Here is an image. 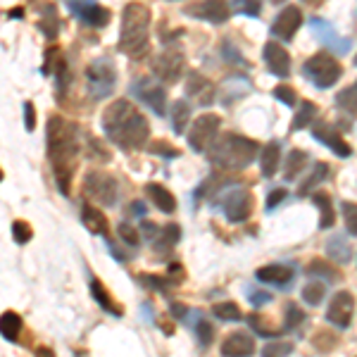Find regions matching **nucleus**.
Returning a JSON list of instances; mask_svg holds the SVG:
<instances>
[{
  "label": "nucleus",
  "instance_id": "29",
  "mask_svg": "<svg viewBox=\"0 0 357 357\" xmlns=\"http://www.w3.org/2000/svg\"><path fill=\"white\" fill-rule=\"evenodd\" d=\"M310 162L307 153L305 151H291L289 158H286V169H284V178L286 181H293L301 172L305 169V165Z\"/></svg>",
  "mask_w": 357,
  "mask_h": 357
},
{
  "label": "nucleus",
  "instance_id": "14",
  "mask_svg": "<svg viewBox=\"0 0 357 357\" xmlns=\"http://www.w3.org/2000/svg\"><path fill=\"white\" fill-rule=\"evenodd\" d=\"M312 33H314L317 41L324 45V48L336 50L338 55H345L350 50V45H353L350 38L338 36V31L333 29V24H329L326 20H319V17H314L312 20Z\"/></svg>",
  "mask_w": 357,
  "mask_h": 357
},
{
  "label": "nucleus",
  "instance_id": "41",
  "mask_svg": "<svg viewBox=\"0 0 357 357\" xmlns=\"http://www.w3.org/2000/svg\"><path fill=\"white\" fill-rule=\"evenodd\" d=\"M155 241H162L165 243V252L169 250V248H174L178 241H181V229L176 227V224H167V227L160 231V236Z\"/></svg>",
  "mask_w": 357,
  "mask_h": 357
},
{
  "label": "nucleus",
  "instance_id": "5",
  "mask_svg": "<svg viewBox=\"0 0 357 357\" xmlns=\"http://www.w3.org/2000/svg\"><path fill=\"white\" fill-rule=\"evenodd\" d=\"M117 84V67L110 57H98L86 67V89L93 100H102L114 91Z\"/></svg>",
  "mask_w": 357,
  "mask_h": 357
},
{
  "label": "nucleus",
  "instance_id": "53",
  "mask_svg": "<svg viewBox=\"0 0 357 357\" xmlns=\"http://www.w3.org/2000/svg\"><path fill=\"white\" fill-rule=\"evenodd\" d=\"M269 301H272V296H269V293H250V303L257 305V307L264 305V303H269Z\"/></svg>",
  "mask_w": 357,
  "mask_h": 357
},
{
  "label": "nucleus",
  "instance_id": "42",
  "mask_svg": "<svg viewBox=\"0 0 357 357\" xmlns=\"http://www.w3.org/2000/svg\"><path fill=\"white\" fill-rule=\"evenodd\" d=\"M343 220H345V229H348L350 236H357V203H345L341 205Z\"/></svg>",
  "mask_w": 357,
  "mask_h": 357
},
{
  "label": "nucleus",
  "instance_id": "21",
  "mask_svg": "<svg viewBox=\"0 0 357 357\" xmlns=\"http://www.w3.org/2000/svg\"><path fill=\"white\" fill-rule=\"evenodd\" d=\"M293 276H296V272H293V267H289V264H267V267H260L255 272L257 281L274 284V286H289Z\"/></svg>",
  "mask_w": 357,
  "mask_h": 357
},
{
  "label": "nucleus",
  "instance_id": "35",
  "mask_svg": "<svg viewBox=\"0 0 357 357\" xmlns=\"http://www.w3.org/2000/svg\"><path fill=\"white\" fill-rule=\"evenodd\" d=\"M138 279H141V284H143V286H148V289H153V291H162V293L169 291V286H176V281L172 279L169 274H167V276L141 274V276H138Z\"/></svg>",
  "mask_w": 357,
  "mask_h": 357
},
{
  "label": "nucleus",
  "instance_id": "20",
  "mask_svg": "<svg viewBox=\"0 0 357 357\" xmlns=\"http://www.w3.org/2000/svg\"><path fill=\"white\" fill-rule=\"evenodd\" d=\"M255 353V338L245 331H234L227 336V341L222 343V355L224 357H248Z\"/></svg>",
  "mask_w": 357,
  "mask_h": 357
},
{
  "label": "nucleus",
  "instance_id": "1",
  "mask_svg": "<svg viewBox=\"0 0 357 357\" xmlns=\"http://www.w3.org/2000/svg\"><path fill=\"white\" fill-rule=\"evenodd\" d=\"M45 143H48V160L53 165V174L62 195H69V183H72L74 167L79 158V129L77 124L67 122L65 117L55 114L48 119V131H45Z\"/></svg>",
  "mask_w": 357,
  "mask_h": 357
},
{
  "label": "nucleus",
  "instance_id": "44",
  "mask_svg": "<svg viewBox=\"0 0 357 357\" xmlns=\"http://www.w3.org/2000/svg\"><path fill=\"white\" fill-rule=\"evenodd\" d=\"M293 353V343L289 341H276V343H267L262 348V355L269 357V355H291Z\"/></svg>",
  "mask_w": 357,
  "mask_h": 357
},
{
  "label": "nucleus",
  "instance_id": "37",
  "mask_svg": "<svg viewBox=\"0 0 357 357\" xmlns=\"http://www.w3.org/2000/svg\"><path fill=\"white\" fill-rule=\"evenodd\" d=\"M324 176H329V167H326L324 162H317V165H314V172H312V174H310L307 178H305V183L301 186V191H298V195L312 193V188H314L317 183H319Z\"/></svg>",
  "mask_w": 357,
  "mask_h": 357
},
{
  "label": "nucleus",
  "instance_id": "24",
  "mask_svg": "<svg viewBox=\"0 0 357 357\" xmlns=\"http://www.w3.org/2000/svg\"><path fill=\"white\" fill-rule=\"evenodd\" d=\"M91 296L96 298V303L100 305V307L105 310V312H110L112 317H122V312H124V310L119 307V305L112 301L110 291H107L105 286H102V284H100V281H98V279H91Z\"/></svg>",
  "mask_w": 357,
  "mask_h": 357
},
{
  "label": "nucleus",
  "instance_id": "4",
  "mask_svg": "<svg viewBox=\"0 0 357 357\" xmlns=\"http://www.w3.org/2000/svg\"><path fill=\"white\" fill-rule=\"evenodd\" d=\"M148 29H151V10L141 3H129L122 13V33L119 50L129 57H141L148 50Z\"/></svg>",
  "mask_w": 357,
  "mask_h": 357
},
{
  "label": "nucleus",
  "instance_id": "34",
  "mask_svg": "<svg viewBox=\"0 0 357 357\" xmlns=\"http://www.w3.org/2000/svg\"><path fill=\"white\" fill-rule=\"evenodd\" d=\"M188 117H191V107H188L186 100H176L172 105V126H174L176 134H183L188 124Z\"/></svg>",
  "mask_w": 357,
  "mask_h": 357
},
{
  "label": "nucleus",
  "instance_id": "49",
  "mask_svg": "<svg viewBox=\"0 0 357 357\" xmlns=\"http://www.w3.org/2000/svg\"><path fill=\"white\" fill-rule=\"evenodd\" d=\"M274 98L284 102V105H296V91H293L291 86H276Z\"/></svg>",
  "mask_w": 357,
  "mask_h": 357
},
{
  "label": "nucleus",
  "instance_id": "57",
  "mask_svg": "<svg viewBox=\"0 0 357 357\" xmlns=\"http://www.w3.org/2000/svg\"><path fill=\"white\" fill-rule=\"evenodd\" d=\"M272 3H284V0H272Z\"/></svg>",
  "mask_w": 357,
  "mask_h": 357
},
{
  "label": "nucleus",
  "instance_id": "19",
  "mask_svg": "<svg viewBox=\"0 0 357 357\" xmlns=\"http://www.w3.org/2000/svg\"><path fill=\"white\" fill-rule=\"evenodd\" d=\"M264 62H267V67L272 69V74H276V77L286 79L291 74V55L284 45L269 41L264 45Z\"/></svg>",
  "mask_w": 357,
  "mask_h": 357
},
{
  "label": "nucleus",
  "instance_id": "32",
  "mask_svg": "<svg viewBox=\"0 0 357 357\" xmlns=\"http://www.w3.org/2000/svg\"><path fill=\"white\" fill-rule=\"evenodd\" d=\"M22 331V317L15 312H5L3 319H0V333L5 336V341H17Z\"/></svg>",
  "mask_w": 357,
  "mask_h": 357
},
{
  "label": "nucleus",
  "instance_id": "36",
  "mask_svg": "<svg viewBox=\"0 0 357 357\" xmlns=\"http://www.w3.org/2000/svg\"><path fill=\"white\" fill-rule=\"evenodd\" d=\"M212 314L220 317L222 321H238V319H243V312H241V307L236 303H217L215 307H212Z\"/></svg>",
  "mask_w": 357,
  "mask_h": 357
},
{
  "label": "nucleus",
  "instance_id": "39",
  "mask_svg": "<svg viewBox=\"0 0 357 357\" xmlns=\"http://www.w3.org/2000/svg\"><path fill=\"white\" fill-rule=\"evenodd\" d=\"M234 13L245 17H260L262 13V0H231Z\"/></svg>",
  "mask_w": 357,
  "mask_h": 357
},
{
  "label": "nucleus",
  "instance_id": "54",
  "mask_svg": "<svg viewBox=\"0 0 357 357\" xmlns=\"http://www.w3.org/2000/svg\"><path fill=\"white\" fill-rule=\"evenodd\" d=\"M134 212H136V215H146V207H143V205L136 200V203H134Z\"/></svg>",
  "mask_w": 357,
  "mask_h": 357
},
{
  "label": "nucleus",
  "instance_id": "27",
  "mask_svg": "<svg viewBox=\"0 0 357 357\" xmlns=\"http://www.w3.org/2000/svg\"><path fill=\"white\" fill-rule=\"evenodd\" d=\"M307 274L314 276V279H326V281H341V272L333 267L331 262L321 260V257H314L312 262L307 264Z\"/></svg>",
  "mask_w": 357,
  "mask_h": 357
},
{
  "label": "nucleus",
  "instance_id": "12",
  "mask_svg": "<svg viewBox=\"0 0 357 357\" xmlns=\"http://www.w3.org/2000/svg\"><path fill=\"white\" fill-rule=\"evenodd\" d=\"M183 13L188 17H195V20L210 22V24H224L231 17V8H229L227 0H203V3L188 5Z\"/></svg>",
  "mask_w": 357,
  "mask_h": 357
},
{
  "label": "nucleus",
  "instance_id": "18",
  "mask_svg": "<svg viewBox=\"0 0 357 357\" xmlns=\"http://www.w3.org/2000/svg\"><path fill=\"white\" fill-rule=\"evenodd\" d=\"M186 93L188 98H193L195 102H200V105H212L217 98V86L207 77H203V74L191 72L186 79Z\"/></svg>",
  "mask_w": 357,
  "mask_h": 357
},
{
  "label": "nucleus",
  "instance_id": "43",
  "mask_svg": "<svg viewBox=\"0 0 357 357\" xmlns=\"http://www.w3.org/2000/svg\"><path fill=\"white\" fill-rule=\"evenodd\" d=\"M31 236H33L31 227H29V224H26L24 220H17V222H13V238H15L20 245L29 243V241H31Z\"/></svg>",
  "mask_w": 357,
  "mask_h": 357
},
{
  "label": "nucleus",
  "instance_id": "7",
  "mask_svg": "<svg viewBox=\"0 0 357 357\" xmlns=\"http://www.w3.org/2000/svg\"><path fill=\"white\" fill-rule=\"evenodd\" d=\"M220 126H222V119L217 117V114H212V112L200 114V117L193 122L191 131H188V146H191V151L207 153V148L217 141Z\"/></svg>",
  "mask_w": 357,
  "mask_h": 357
},
{
  "label": "nucleus",
  "instance_id": "16",
  "mask_svg": "<svg viewBox=\"0 0 357 357\" xmlns=\"http://www.w3.org/2000/svg\"><path fill=\"white\" fill-rule=\"evenodd\" d=\"M69 10L89 26H105L110 22V13L100 8L96 0H69Z\"/></svg>",
  "mask_w": 357,
  "mask_h": 357
},
{
  "label": "nucleus",
  "instance_id": "38",
  "mask_svg": "<svg viewBox=\"0 0 357 357\" xmlns=\"http://www.w3.org/2000/svg\"><path fill=\"white\" fill-rule=\"evenodd\" d=\"M324 293H326L324 284L314 279V281H310V284L303 289V301L307 303V305H319L321 301H324Z\"/></svg>",
  "mask_w": 357,
  "mask_h": 357
},
{
  "label": "nucleus",
  "instance_id": "40",
  "mask_svg": "<svg viewBox=\"0 0 357 357\" xmlns=\"http://www.w3.org/2000/svg\"><path fill=\"white\" fill-rule=\"evenodd\" d=\"M305 321V312L298 307L296 303H289L286 305V324H284V331H293L296 326H301Z\"/></svg>",
  "mask_w": 357,
  "mask_h": 357
},
{
  "label": "nucleus",
  "instance_id": "31",
  "mask_svg": "<svg viewBox=\"0 0 357 357\" xmlns=\"http://www.w3.org/2000/svg\"><path fill=\"white\" fill-rule=\"evenodd\" d=\"M314 117H317V105H314V102H310V100H305L303 105L298 107L296 117H293L291 131H301V129H305V126H312Z\"/></svg>",
  "mask_w": 357,
  "mask_h": 357
},
{
  "label": "nucleus",
  "instance_id": "50",
  "mask_svg": "<svg viewBox=\"0 0 357 357\" xmlns=\"http://www.w3.org/2000/svg\"><path fill=\"white\" fill-rule=\"evenodd\" d=\"M24 124L26 131H33V126H36V112H33L31 102H24Z\"/></svg>",
  "mask_w": 357,
  "mask_h": 357
},
{
  "label": "nucleus",
  "instance_id": "52",
  "mask_svg": "<svg viewBox=\"0 0 357 357\" xmlns=\"http://www.w3.org/2000/svg\"><path fill=\"white\" fill-rule=\"evenodd\" d=\"M169 312L174 314V319H181V317L188 314V307H186V305H181V303H172L169 305Z\"/></svg>",
  "mask_w": 357,
  "mask_h": 357
},
{
  "label": "nucleus",
  "instance_id": "2",
  "mask_svg": "<svg viewBox=\"0 0 357 357\" xmlns=\"http://www.w3.org/2000/svg\"><path fill=\"white\" fill-rule=\"evenodd\" d=\"M102 129H105V136L110 138L114 146L124 148V151L143 148L148 136H151L148 119L143 117V112H138V107H134L124 98H119L110 107H105V112H102Z\"/></svg>",
  "mask_w": 357,
  "mask_h": 357
},
{
  "label": "nucleus",
  "instance_id": "30",
  "mask_svg": "<svg viewBox=\"0 0 357 357\" xmlns=\"http://www.w3.org/2000/svg\"><path fill=\"white\" fill-rule=\"evenodd\" d=\"M326 252L333 257L336 262H350V257H353V250H350V243L343 238V236H333V238H329V243H326Z\"/></svg>",
  "mask_w": 357,
  "mask_h": 357
},
{
  "label": "nucleus",
  "instance_id": "17",
  "mask_svg": "<svg viewBox=\"0 0 357 357\" xmlns=\"http://www.w3.org/2000/svg\"><path fill=\"white\" fill-rule=\"evenodd\" d=\"M312 136L319 143H324L329 151L336 153L338 158H350V153H353V148H350L348 143L343 141V136L336 131V126H331V124H326V122H317L312 126Z\"/></svg>",
  "mask_w": 357,
  "mask_h": 357
},
{
  "label": "nucleus",
  "instance_id": "9",
  "mask_svg": "<svg viewBox=\"0 0 357 357\" xmlns=\"http://www.w3.org/2000/svg\"><path fill=\"white\" fill-rule=\"evenodd\" d=\"M183 69H186V60H183L181 50H176V48L162 50V53L153 60V74L162 84H176L178 79H181Z\"/></svg>",
  "mask_w": 357,
  "mask_h": 357
},
{
  "label": "nucleus",
  "instance_id": "3",
  "mask_svg": "<svg viewBox=\"0 0 357 357\" xmlns=\"http://www.w3.org/2000/svg\"><path fill=\"white\" fill-rule=\"evenodd\" d=\"M257 141L238 134H222L207 148V160L210 165L220 169H245L257 158Z\"/></svg>",
  "mask_w": 357,
  "mask_h": 357
},
{
  "label": "nucleus",
  "instance_id": "11",
  "mask_svg": "<svg viewBox=\"0 0 357 357\" xmlns=\"http://www.w3.org/2000/svg\"><path fill=\"white\" fill-rule=\"evenodd\" d=\"M131 93H134L143 105H148L155 114H165L167 112V93L162 89V84L153 82V79H138L131 84Z\"/></svg>",
  "mask_w": 357,
  "mask_h": 357
},
{
  "label": "nucleus",
  "instance_id": "51",
  "mask_svg": "<svg viewBox=\"0 0 357 357\" xmlns=\"http://www.w3.org/2000/svg\"><path fill=\"white\" fill-rule=\"evenodd\" d=\"M284 198H286V188H276V191H272L267 198V210H274V207L279 205Z\"/></svg>",
  "mask_w": 357,
  "mask_h": 357
},
{
  "label": "nucleus",
  "instance_id": "46",
  "mask_svg": "<svg viewBox=\"0 0 357 357\" xmlns=\"http://www.w3.org/2000/svg\"><path fill=\"white\" fill-rule=\"evenodd\" d=\"M248 321H250V326L255 329L260 336H267V338H272V336H279V331H274V329H267V324H264V317L260 314H250L248 317Z\"/></svg>",
  "mask_w": 357,
  "mask_h": 357
},
{
  "label": "nucleus",
  "instance_id": "45",
  "mask_svg": "<svg viewBox=\"0 0 357 357\" xmlns=\"http://www.w3.org/2000/svg\"><path fill=\"white\" fill-rule=\"evenodd\" d=\"M148 151H151L153 155H160V158H169V160L178 158V151H176V148H172L167 141H155Z\"/></svg>",
  "mask_w": 357,
  "mask_h": 357
},
{
  "label": "nucleus",
  "instance_id": "55",
  "mask_svg": "<svg viewBox=\"0 0 357 357\" xmlns=\"http://www.w3.org/2000/svg\"><path fill=\"white\" fill-rule=\"evenodd\" d=\"M10 17H22V10H20V8L13 10V13H10Z\"/></svg>",
  "mask_w": 357,
  "mask_h": 357
},
{
  "label": "nucleus",
  "instance_id": "22",
  "mask_svg": "<svg viewBox=\"0 0 357 357\" xmlns=\"http://www.w3.org/2000/svg\"><path fill=\"white\" fill-rule=\"evenodd\" d=\"M82 220H84V227L89 229L91 234H98V236H105L110 234V224H107V217L102 215L98 207H93L91 203H86L82 207Z\"/></svg>",
  "mask_w": 357,
  "mask_h": 357
},
{
  "label": "nucleus",
  "instance_id": "28",
  "mask_svg": "<svg viewBox=\"0 0 357 357\" xmlns=\"http://www.w3.org/2000/svg\"><path fill=\"white\" fill-rule=\"evenodd\" d=\"M336 105H338V110H341V112L350 114V117H357V82L350 84L348 89L338 91Z\"/></svg>",
  "mask_w": 357,
  "mask_h": 357
},
{
  "label": "nucleus",
  "instance_id": "58",
  "mask_svg": "<svg viewBox=\"0 0 357 357\" xmlns=\"http://www.w3.org/2000/svg\"><path fill=\"white\" fill-rule=\"evenodd\" d=\"M355 67H357V57H355Z\"/></svg>",
  "mask_w": 357,
  "mask_h": 357
},
{
  "label": "nucleus",
  "instance_id": "25",
  "mask_svg": "<svg viewBox=\"0 0 357 357\" xmlns=\"http://www.w3.org/2000/svg\"><path fill=\"white\" fill-rule=\"evenodd\" d=\"M279 158H281V146L279 141H272L260 151V167H262V174L264 176H274L276 169H279Z\"/></svg>",
  "mask_w": 357,
  "mask_h": 357
},
{
  "label": "nucleus",
  "instance_id": "48",
  "mask_svg": "<svg viewBox=\"0 0 357 357\" xmlns=\"http://www.w3.org/2000/svg\"><path fill=\"white\" fill-rule=\"evenodd\" d=\"M195 331H198V338L203 345H210L212 338H215V329H212V324L207 319H200L198 326H195Z\"/></svg>",
  "mask_w": 357,
  "mask_h": 357
},
{
  "label": "nucleus",
  "instance_id": "47",
  "mask_svg": "<svg viewBox=\"0 0 357 357\" xmlns=\"http://www.w3.org/2000/svg\"><path fill=\"white\" fill-rule=\"evenodd\" d=\"M119 236H122V241H124V243H129V245H138V241H141V236H138V231L131 227L129 222L119 224Z\"/></svg>",
  "mask_w": 357,
  "mask_h": 357
},
{
  "label": "nucleus",
  "instance_id": "26",
  "mask_svg": "<svg viewBox=\"0 0 357 357\" xmlns=\"http://www.w3.org/2000/svg\"><path fill=\"white\" fill-rule=\"evenodd\" d=\"M312 203L319 207V227L331 229L333 222H336V212H333V203H331L329 193H314Z\"/></svg>",
  "mask_w": 357,
  "mask_h": 357
},
{
  "label": "nucleus",
  "instance_id": "6",
  "mask_svg": "<svg viewBox=\"0 0 357 357\" xmlns=\"http://www.w3.org/2000/svg\"><path fill=\"white\" fill-rule=\"evenodd\" d=\"M303 72L317 89H331V86L341 79L343 67L338 65V60H333V55L317 53L303 65Z\"/></svg>",
  "mask_w": 357,
  "mask_h": 357
},
{
  "label": "nucleus",
  "instance_id": "13",
  "mask_svg": "<svg viewBox=\"0 0 357 357\" xmlns=\"http://www.w3.org/2000/svg\"><path fill=\"white\" fill-rule=\"evenodd\" d=\"M353 312H355V298L353 293L348 291H338L333 296V301L329 305V312H326V319L331 321L338 329H348L353 324Z\"/></svg>",
  "mask_w": 357,
  "mask_h": 357
},
{
  "label": "nucleus",
  "instance_id": "56",
  "mask_svg": "<svg viewBox=\"0 0 357 357\" xmlns=\"http://www.w3.org/2000/svg\"><path fill=\"white\" fill-rule=\"evenodd\" d=\"M305 3H319V0H305Z\"/></svg>",
  "mask_w": 357,
  "mask_h": 357
},
{
  "label": "nucleus",
  "instance_id": "33",
  "mask_svg": "<svg viewBox=\"0 0 357 357\" xmlns=\"http://www.w3.org/2000/svg\"><path fill=\"white\" fill-rule=\"evenodd\" d=\"M38 29H41L48 38H55L57 33H60V17H57V10L53 5L43 10L41 20H38Z\"/></svg>",
  "mask_w": 357,
  "mask_h": 357
},
{
  "label": "nucleus",
  "instance_id": "8",
  "mask_svg": "<svg viewBox=\"0 0 357 357\" xmlns=\"http://www.w3.org/2000/svg\"><path fill=\"white\" fill-rule=\"evenodd\" d=\"M84 193L102 205H114L117 203V195H119L117 178L105 174V172H98V169L89 172L84 178Z\"/></svg>",
  "mask_w": 357,
  "mask_h": 357
},
{
  "label": "nucleus",
  "instance_id": "10",
  "mask_svg": "<svg viewBox=\"0 0 357 357\" xmlns=\"http://www.w3.org/2000/svg\"><path fill=\"white\" fill-rule=\"evenodd\" d=\"M252 207H255V198H252V193L245 191V188H234V191L229 195H224V200H222L224 215L234 224L245 222L248 217L252 215Z\"/></svg>",
  "mask_w": 357,
  "mask_h": 357
},
{
  "label": "nucleus",
  "instance_id": "15",
  "mask_svg": "<svg viewBox=\"0 0 357 357\" xmlns=\"http://www.w3.org/2000/svg\"><path fill=\"white\" fill-rule=\"evenodd\" d=\"M303 24V13L296 8V5H289L279 13V17L274 20L272 24V33L281 41H293L296 38V31Z\"/></svg>",
  "mask_w": 357,
  "mask_h": 357
},
{
  "label": "nucleus",
  "instance_id": "23",
  "mask_svg": "<svg viewBox=\"0 0 357 357\" xmlns=\"http://www.w3.org/2000/svg\"><path fill=\"white\" fill-rule=\"evenodd\" d=\"M146 193H148V198L155 203V207H158L160 212H165V215H172V212L176 210V198L167 191L162 183H148Z\"/></svg>",
  "mask_w": 357,
  "mask_h": 357
}]
</instances>
